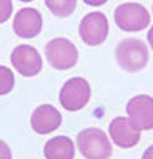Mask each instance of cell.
<instances>
[{
    "label": "cell",
    "mask_w": 153,
    "mask_h": 159,
    "mask_svg": "<svg viewBox=\"0 0 153 159\" xmlns=\"http://www.w3.org/2000/svg\"><path fill=\"white\" fill-rule=\"evenodd\" d=\"M115 60L118 66L128 73H136L143 70L148 63L146 43L136 38H125L117 45Z\"/></svg>",
    "instance_id": "6da1fadb"
},
{
    "label": "cell",
    "mask_w": 153,
    "mask_h": 159,
    "mask_svg": "<svg viewBox=\"0 0 153 159\" xmlns=\"http://www.w3.org/2000/svg\"><path fill=\"white\" fill-rule=\"evenodd\" d=\"M77 148L87 159H110L113 152L110 138L98 128H87L78 133Z\"/></svg>",
    "instance_id": "7a4b0ae2"
},
{
    "label": "cell",
    "mask_w": 153,
    "mask_h": 159,
    "mask_svg": "<svg viewBox=\"0 0 153 159\" xmlns=\"http://www.w3.org/2000/svg\"><path fill=\"white\" fill-rule=\"evenodd\" d=\"M92 96V88L90 83L85 78L75 76L70 78L68 81L60 89V104L67 111H80L82 108L87 106V103L90 101Z\"/></svg>",
    "instance_id": "3957f363"
},
{
    "label": "cell",
    "mask_w": 153,
    "mask_h": 159,
    "mask_svg": "<svg viewBox=\"0 0 153 159\" xmlns=\"http://www.w3.org/2000/svg\"><path fill=\"white\" fill-rule=\"evenodd\" d=\"M115 23L125 32H141L150 25V13L141 3H122L115 8Z\"/></svg>",
    "instance_id": "277c9868"
},
{
    "label": "cell",
    "mask_w": 153,
    "mask_h": 159,
    "mask_svg": "<svg viewBox=\"0 0 153 159\" xmlns=\"http://www.w3.org/2000/svg\"><path fill=\"white\" fill-rule=\"evenodd\" d=\"M45 57L55 70H70L78 61V50L70 40L53 38L45 45Z\"/></svg>",
    "instance_id": "5b68a950"
},
{
    "label": "cell",
    "mask_w": 153,
    "mask_h": 159,
    "mask_svg": "<svg viewBox=\"0 0 153 159\" xmlns=\"http://www.w3.org/2000/svg\"><path fill=\"white\" fill-rule=\"evenodd\" d=\"M82 42L88 47H98L108 37V18L102 12L87 13L78 27Z\"/></svg>",
    "instance_id": "8992f818"
},
{
    "label": "cell",
    "mask_w": 153,
    "mask_h": 159,
    "mask_svg": "<svg viewBox=\"0 0 153 159\" xmlns=\"http://www.w3.org/2000/svg\"><path fill=\"white\" fill-rule=\"evenodd\" d=\"M127 114L140 131L153 129V98L148 94L133 96L127 103Z\"/></svg>",
    "instance_id": "52a82bcc"
},
{
    "label": "cell",
    "mask_w": 153,
    "mask_h": 159,
    "mask_svg": "<svg viewBox=\"0 0 153 159\" xmlns=\"http://www.w3.org/2000/svg\"><path fill=\"white\" fill-rule=\"evenodd\" d=\"M10 61L13 68L22 76H35L42 71V57L30 45H18L13 48L10 55Z\"/></svg>",
    "instance_id": "ba28073f"
},
{
    "label": "cell",
    "mask_w": 153,
    "mask_h": 159,
    "mask_svg": "<svg viewBox=\"0 0 153 159\" xmlns=\"http://www.w3.org/2000/svg\"><path fill=\"white\" fill-rule=\"evenodd\" d=\"M108 134H110L112 141L123 149L136 146L140 141V129L130 121V118L123 116L112 119L110 126H108Z\"/></svg>",
    "instance_id": "9c48e42d"
},
{
    "label": "cell",
    "mask_w": 153,
    "mask_h": 159,
    "mask_svg": "<svg viewBox=\"0 0 153 159\" xmlns=\"http://www.w3.org/2000/svg\"><path fill=\"white\" fill-rule=\"evenodd\" d=\"M62 124V114L60 111L52 106V104H42L33 109L30 116V126L38 134H48L60 128Z\"/></svg>",
    "instance_id": "30bf717a"
},
{
    "label": "cell",
    "mask_w": 153,
    "mask_h": 159,
    "mask_svg": "<svg viewBox=\"0 0 153 159\" xmlns=\"http://www.w3.org/2000/svg\"><path fill=\"white\" fill-rule=\"evenodd\" d=\"M42 15L35 8H20L13 17V32L20 38H33L42 32Z\"/></svg>",
    "instance_id": "8fae6325"
},
{
    "label": "cell",
    "mask_w": 153,
    "mask_h": 159,
    "mask_svg": "<svg viewBox=\"0 0 153 159\" xmlns=\"http://www.w3.org/2000/svg\"><path fill=\"white\" fill-rule=\"evenodd\" d=\"M43 156L45 159H73L75 144L68 136H55L45 143Z\"/></svg>",
    "instance_id": "7c38bea8"
},
{
    "label": "cell",
    "mask_w": 153,
    "mask_h": 159,
    "mask_svg": "<svg viewBox=\"0 0 153 159\" xmlns=\"http://www.w3.org/2000/svg\"><path fill=\"white\" fill-rule=\"evenodd\" d=\"M45 5L55 17L65 18L75 12L77 0H45Z\"/></svg>",
    "instance_id": "4fadbf2b"
},
{
    "label": "cell",
    "mask_w": 153,
    "mask_h": 159,
    "mask_svg": "<svg viewBox=\"0 0 153 159\" xmlns=\"http://www.w3.org/2000/svg\"><path fill=\"white\" fill-rule=\"evenodd\" d=\"M15 86V76L10 68L0 65V94H8Z\"/></svg>",
    "instance_id": "5bb4252c"
},
{
    "label": "cell",
    "mask_w": 153,
    "mask_h": 159,
    "mask_svg": "<svg viewBox=\"0 0 153 159\" xmlns=\"http://www.w3.org/2000/svg\"><path fill=\"white\" fill-rule=\"evenodd\" d=\"M13 3L12 0H0V23H5L12 17Z\"/></svg>",
    "instance_id": "9a60e30c"
},
{
    "label": "cell",
    "mask_w": 153,
    "mask_h": 159,
    "mask_svg": "<svg viewBox=\"0 0 153 159\" xmlns=\"http://www.w3.org/2000/svg\"><path fill=\"white\" fill-rule=\"evenodd\" d=\"M0 159H12V149L2 139H0Z\"/></svg>",
    "instance_id": "2e32d148"
},
{
    "label": "cell",
    "mask_w": 153,
    "mask_h": 159,
    "mask_svg": "<svg viewBox=\"0 0 153 159\" xmlns=\"http://www.w3.org/2000/svg\"><path fill=\"white\" fill-rule=\"evenodd\" d=\"M87 5H90V7H100V5H105L107 0H83Z\"/></svg>",
    "instance_id": "e0dca14e"
},
{
    "label": "cell",
    "mask_w": 153,
    "mask_h": 159,
    "mask_svg": "<svg viewBox=\"0 0 153 159\" xmlns=\"http://www.w3.org/2000/svg\"><path fill=\"white\" fill-rule=\"evenodd\" d=\"M141 159H153V144H151V146H150V148L146 149L145 152H143Z\"/></svg>",
    "instance_id": "ac0fdd59"
},
{
    "label": "cell",
    "mask_w": 153,
    "mask_h": 159,
    "mask_svg": "<svg viewBox=\"0 0 153 159\" xmlns=\"http://www.w3.org/2000/svg\"><path fill=\"white\" fill-rule=\"evenodd\" d=\"M148 43H150V47H151V50H153V25L150 27V30H148Z\"/></svg>",
    "instance_id": "d6986e66"
},
{
    "label": "cell",
    "mask_w": 153,
    "mask_h": 159,
    "mask_svg": "<svg viewBox=\"0 0 153 159\" xmlns=\"http://www.w3.org/2000/svg\"><path fill=\"white\" fill-rule=\"evenodd\" d=\"M20 2H32V0H20Z\"/></svg>",
    "instance_id": "ffe728a7"
}]
</instances>
